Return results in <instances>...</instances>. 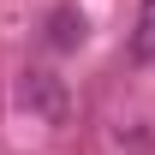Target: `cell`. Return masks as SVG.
Returning <instances> with one entry per match:
<instances>
[{"instance_id": "2", "label": "cell", "mask_w": 155, "mask_h": 155, "mask_svg": "<svg viewBox=\"0 0 155 155\" xmlns=\"http://www.w3.org/2000/svg\"><path fill=\"white\" fill-rule=\"evenodd\" d=\"M42 42H48L54 54L78 48V42H84V12H78V6H54V12H48V30H42Z\"/></svg>"}, {"instance_id": "3", "label": "cell", "mask_w": 155, "mask_h": 155, "mask_svg": "<svg viewBox=\"0 0 155 155\" xmlns=\"http://www.w3.org/2000/svg\"><path fill=\"white\" fill-rule=\"evenodd\" d=\"M131 60H155V0H143V12H137V30H131Z\"/></svg>"}, {"instance_id": "1", "label": "cell", "mask_w": 155, "mask_h": 155, "mask_svg": "<svg viewBox=\"0 0 155 155\" xmlns=\"http://www.w3.org/2000/svg\"><path fill=\"white\" fill-rule=\"evenodd\" d=\"M18 107L36 114V119H48V125H60L66 119V78L48 72V66H30L18 78Z\"/></svg>"}]
</instances>
